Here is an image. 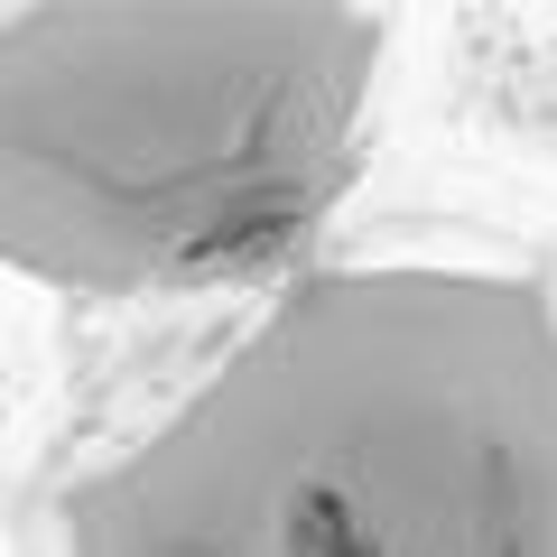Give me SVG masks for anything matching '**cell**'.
<instances>
[{
	"mask_svg": "<svg viewBox=\"0 0 557 557\" xmlns=\"http://www.w3.org/2000/svg\"><path fill=\"white\" fill-rule=\"evenodd\" d=\"M47 557H557V288L483 260L288 278L57 493Z\"/></svg>",
	"mask_w": 557,
	"mask_h": 557,
	"instance_id": "1",
	"label": "cell"
},
{
	"mask_svg": "<svg viewBox=\"0 0 557 557\" xmlns=\"http://www.w3.org/2000/svg\"><path fill=\"white\" fill-rule=\"evenodd\" d=\"M381 47L335 0L0 10V270L65 298L288 270L362 177Z\"/></svg>",
	"mask_w": 557,
	"mask_h": 557,
	"instance_id": "2",
	"label": "cell"
}]
</instances>
